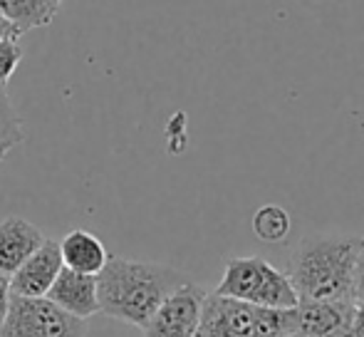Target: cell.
<instances>
[{
  "label": "cell",
  "mask_w": 364,
  "mask_h": 337,
  "mask_svg": "<svg viewBox=\"0 0 364 337\" xmlns=\"http://www.w3.org/2000/svg\"><path fill=\"white\" fill-rule=\"evenodd\" d=\"M3 38H20V33H18V28H15V25L10 23L3 13H0V40Z\"/></svg>",
  "instance_id": "ac0fdd59"
},
{
  "label": "cell",
  "mask_w": 364,
  "mask_h": 337,
  "mask_svg": "<svg viewBox=\"0 0 364 337\" xmlns=\"http://www.w3.org/2000/svg\"><path fill=\"white\" fill-rule=\"evenodd\" d=\"M45 236L35 223L20 216H8L0 221V273L13 275L40 246Z\"/></svg>",
  "instance_id": "30bf717a"
},
{
  "label": "cell",
  "mask_w": 364,
  "mask_h": 337,
  "mask_svg": "<svg viewBox=\"0 0 364 337\" xmlns=\"http://www.w3.org/2000/svg\"><path fill=\"white\" fill-rule=\"evenodd\" d=\"M60 255H63L65 268L85 275H97L109 260L105 243L85 228H75L60 241Z\"/></svg>",
  "instance_id": "8fae6325"
},
{
  "label": "cell",
  "mask_w": 364,
  "mask_h": 337,
  "mask_svg": "<svg viewBox=\"0 0 364 337\" xmlns=\"http://www.w3.org/2000/svg\"><path fill=\"white\" fill-rule=\"evenodd\" d=\"M10 275L0 273V328H3V320L8 315V305H10Z\"/></svg>",
  "instance_id": "e0dca14e"
},
{
  "label": "cell",
  "mask_w": 364,
  "mask_h": 337,
  "mask_svg": "<svg viewBox=\"0 0 364 337\" xmlns=\"http://www.w3.org/2000/svg\"><path fill=\"white\" fill-rule=\"evenodd\" d=\"M352 300L355 303H364V238L360 253H357L355 260V275H352Z\"/></svg>",
  "instance_id": "2e32d148"
},
{
  "label": "cell",
  "mask_w": 364,
  "mask_h": 337,
  "mask_svg": "<svg viewBox=\"0 0 364 337\" xmlns=\"http://www.w3.org/2000/svg\"><path fill=\"white\" fill-rule=\"evenodd\" d=\"M63 0H0V13L18 28V33H30L35 28H48L58 18Z\"/></svg>",
  "instance_id": "7c38bea8"
},
{
  "label": "cell",
  "mask_w": 364,
  "mask_h": 337,
  "mask_svg": "<svg viewBox=\"0 0 364 337\" xmlns=\"http://www.w3.org/2000/svg\"><path fill=\"white\" fill-rule=\"evenodd\" d=\"M20 63H23V45L18 43V38L0 40V87L10 82Z\"/></svg>",
  "instance_id": "9a60e30c"
},
{
  "label": "cell",
  "mask_w": 364,
  "mask_h": 337,
  "mask_svg": "<svg viewBox=\"0 0 364 337\" xmlns=\"http://www.w3.org/2000/svg\"><path fill=\"white\" fill-rule=\"evenodd\" d=\"M87 320L65 313L50 298L10 295L0 337H85Z\"/></svg>",
  "instance_id": "5b68a950"
},
{
  "label": "cell",
  "mask_w": 364,
  "mask_h": 337,
  "mask_svg": "<svg viewBox=\"0 0 364 337\" xmlns=\"http://www.w3.org/2000/svg\"><path fill=\"white\" fill-rule=\"evenodd\" d=\"M186 280L188 275L171 265L109 255L105 268L97 273L100 313L144 328L159 305Z\"/></svg>",
  "instance_id": "6da1fadb"
},
{
  "label": "cell",
  "mask_w": 364,
  "mask_h": 337,
  "mask_svg": "<svg viewBox=\"0 0 364 337\" xmlns=\"http://www.w3.org/2000/svg\"><path fill=\"white\" fill-rule=\"evenodd\" d=\"M253 231L265 243L285 241L290 233V213L283 206H273V203L258 208L253 216Z\"/></svg>",
  "instance_id": "4fadbf2b"
},
{
  "label": "cell",
  "mask_w": 364,
  "mask_h": 337,
  "mask_svg": "<svg viewBox=\"0 0 364 337\" xmlns=\"http://www.w3.org/2000/svg\"><path fill=\"white\" fill-rule=\"evenodd\" d=\"M295 333V308H258L211 293L203 300L196 337H275Z\"/></svg>",
  "instance_id": "3957f363"
},
{
  "label": "cell",
  "mask_w": 364,
  "mask_h": 337,
  "mask_svg": "<svg viewBox=\"0 0 364 337\" xmlns=\"http://www.w3.org/2000/svg\"><path fill=\"white\" fill-rule=\"evenodd\" d=\"M362 238L305 236L290 255L288 278L300 300H352V275Z\"/></svg>",
  "instance_id": "7a4b0ae2"
},
{
  "label": "cell",
  "mask_w": 364,
  "mask_h": 337,
  "mask_svg": "<svg viewBox=\"0 0 364 337\" xmlns=\"http://www.w3.org/2000/svg\"><path fill=\"white\" fill-rule=\"evenodd\" d=\"M206 295V290L188 278L149 318V323L141 328L144 337H196Z\"/></svg>",
  "instance_id": "8992f818"
},
{
  "label": "cell",
  "mask_w": 364,
  "mask_h": 337,
  "mask_svg": "<svg viewBox=\"0 0 364 337\" xmlns=\"http://www.w3.org/2000/svg\"><path fill=\"white\" fill-rule=\"evenodd\" d=\"M23 139H25L23 119L15 112L5 87H0V146L10 151L13 146L23 144Z\"/></svg>",
  "instance_id": "5bb4252c"
},
{
  "label": "cell",
  "mask_w": 364,
  "mask_h": 337,
  "mask_svg": "<svg viewBox=\"0 0 364 337\" xmlns=\"http://www.w3.org/2000/svg\"><path fill=\"white\" fill-rule=\"evenodd\" d=\"M355 303L347 300H300L295 308V333L302 337H350Z\"/></svg>",
  "instance_id": "52a82bcc"
},
{
  "label": "cell",
  "mask_w": 364,
  "mask_h": 337,
  "mask_svg": "<svg viewBox=\"0 0 364 337\" xmlns=\"http://www.w3.org/2000/svg\"><path fill=\"white\" fill-rule=\"evenodd\" d=\"M213 293L243 300L258 308H297L300 303L288 273L278 270L258 255L230 258Z\"/></svg>",
  "instance_id": "277c9868"
},
{
  "label": "cell",
  "mask_w": 364,
  "mask_h": 337,
  "mask_svg": "<svg viewBox=\"0 0 364 337\" xmlns=\"http://www.w3.org/2000/svg\"><path fill=\"white\" fill-rule=\"evenodd\" d=\"M275 337H302V335H297V333H285V335H275Z\"/></svg>",
  "instance_id": "d6986e66"
},
{
  "label": "cell",
  "mask_w": 364,
  "mask_h": 337,
  "mask_svg": "<svg viewBox=\"0 0 364 337\" xmlns=\"http://www.w3.org/2000/svg\"><path fill=\"white\" fill-rule=\"evenodd\" d=\"M60 270H63L60 241L45 238L43 246L10 275V293L23 298H45Z\"/></svg>",
  "instance_id": "ba28073f"
},
{
  "label": "cell",
  "mask_w": 364,
  "mask_h": 337,
  "mask_svg": "<svg viewBox=\"0 0 364 337\" xmlns=\"http://www.w3.org/2000/svg\"><path fill=\"white\" fill-rule=\"evenodd\" d=\"M55 305L75 318H92L100 313V293H97V275H85L63 265L55 283L50 285L48 295Z\"/></svg>",
  "instance_id": "9c48e42d"
}]
</instances>
